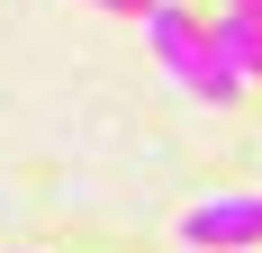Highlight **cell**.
Returning a JSON list of instances; mask_svg holds the SVG:
<instances>
[{
    "label": "cell",
    "instance_id": "cell-6",
    "mask_svg": "<svg viewBox=\"0 0 262 253\" xmlns=\"http://www.w3.org/2000/svg\"><path fill=\"white\" fill-rule=\"evenodd\" d=\"M253 81H262V54H253Z\"/></svg>",
    "mask_w": 262,
    "mask_h": 253
},
{
    "label": "cell",
    "instance_id": "cell-4",
    "mask_svg": "<svg viewBox=\"0 0 262 253\" xmlns=\"http://www.w3.org/2000/svg\"><path fill=\"white\" fill-rule=\"evenodd\" d=\"M91 9H118V18H145L154 0H91Z\"/></svg>",
    "mask_w": 262,
    "mask_h": 253
},
{
    "label": "cell",
    "instance_id": "cell-1",
    "mask_svg": "<svg viewBox=\"0 0 262 253\" xmlns=\"http://www.w3.org/2000/svg\"><path fill=\"white\" fill-rule=\"evenodd\" d=\"M145 46H154V64L181 81L190 100H208V109H235V100H244V81L217 73V54H208V18H190V0H154V9H145Z\"/></svg>",
    "mask_w": 262,
    "mask_h": 253
},
{
    "label": "cell",
    "instance_id": "cell-3",
    "mask_svg": "<svg viewBox=\"0 0 262 253\" xmlns=\"http://www.w3.org/2000/svg\"><path fill=\"white\" fill-rule=\"evenodd\" d=\"M208 54H217V73L253 81V54H262V18H244V9H217V18H208Z\"/></svg>",
    "mask_w": 262,
    "mask_h": 253
},
{
    "label": "cell",
    "instance_id": "cell-2",
    "mask_svg": "<svg viewBox=\"0 0 262 253\" xmlns=\"http://www.w3.org/2000/svg\"><path fill=\"white\" fill-rule=\"evenodd\" d=\"M181 244L190 253H253L262 244V199H199L181 217Z\"/></svg>",
    "mask_w": 262,
    "mask_h": 253
},
{
    "label": "cell",
    "instance_id": "cell-5",
    "mask_svg": "<svg viewBox=\"0 0 262 253\" xmlns=\"http://www.w3.org/2000/svg\"><path fill=\"white\" fill-rule=\"evenodd\" d=\"M226 9H244V18H262V0H226Z\"/></svg>",
    "mask_w": 262,
    "mask_h": 253
}]
</instances>
